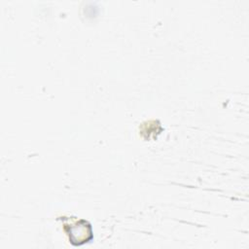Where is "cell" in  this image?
Returning <instances> with one entry per match:
<instances>
[{
	"mask_svg": "<svg viewBox=\"0 0 249 249\" xmlns=\"http://www.w3.org/2000/svg\"><path fill=\"white\" fill-rule=\"evenodd\" d=\"M69 238L75 245H81L91 238L90 226L85 221H81L69 230Z\"/></svg>",
	"mask_w": 249,
	"mask_h": 249,
	"instance_id": "cell-1",
	"label": "cell"
}]
</instances>
